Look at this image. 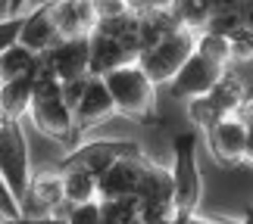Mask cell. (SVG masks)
Returning a JSON list of instances; mask_svg holds the SVG:
<instances>
[{
  "instance_id": "cell-13",
  "label": "cell",
  "mask_w": 253,
  "mask_h": 224,
  "mask_svg": "<svg viewBox=\"0 0 253 224\" xmlns=\"http://www.w3.org/2000/svg\"><path fill=\"white\" fill-rule=\"evenodd\" d=\"M207 143H210L212 156H216L222 165H238V162H244L247 131L241 128L231 115H225V119H219L212 128H207Z\"/></svg>"
},
{
  "instance_id": "cell-22",
  "label": "cell",
  "mask_w": 253,
  "mask_h": 224,
  "mask_svg": "<svg viewBox=\"0 0 253 224\" xmlns=\"http://www.w3.org/2000/svg\"><path fill=\"white\" fill-rule=\"evenodd\" d=\"M19 32H22V19H0V53L19 44Z\"/></svg>"
},
{
  "instance_id": "cell-32",
  "label": "cell",
  "mask_w": 253,
  "mask_h": 224,
  "mask_svg": "<svg viewBox=\"0 0 253 224\" xmlns=\"http://www.w3.org/2000/svg\"><path fill=\"white\" fill-rule=\"evenodd\" d=\"M0 224H6V218H3V215H0Z\"/></svg>"
},
{
  "instance_id": "cell-20",
  "label": "cell",
  "mask_w": 253,
  "mask_h": 224,
  "mask_svg": "<svg viewBox=\"0 0 253 224\" xmlns=\"http://www.w3.org/2000/svg\"><path fill=\"white\" fill-rule=\"evenodd\" d=\"M194 53H200L203 60H210V63H216L219 69H228V65H231V47H228V37H219V34L203 32V34H197Z\"/></svg>"
},
{
  "instance_id": "cell-9",
  "label": "cell",
  "mask_w": 253,
  "mask_h": 224,
  "mask_svg": "<svg viewBox=\"0 0 253 224\" xmlns=\"http://www.w3.org/2000/svg\"><path fill=\"white\" fill-rule=\"evenodd\" d=\"M225 72L228 69H219L216 63L203 60L200 53H194L178 69V75L169 81V91H172V96H178V100H200V96H207L212 87L222 81Z\"/></svg>"
},
{
  "instance_id": "cell-10",
  "label": "cell",
  "mask_w": 253,
  "mask_h": 224,
  "mask_svg": "<svg viewBox=\"0 0 253 224\" xmlns=\"http://www.w3.org/2000/svg\"><path fill=\"white\" fill-rule=\"evenodd\" d=\"M144 165H147L144 156L116 162L106 174L97 178V199H128V196H138V187H141V178H144Z\"/></svg>"
},
{
  "instance_id": "cell-12",
  "label": "cell",
  "mask_w": 253,
  "mask_h": 224,
  "mask_svg": "<svg viewBox=\"0 0 253 224\" xmlns=\"http://www.w3.org/2000/svg\"><path fill=\"white\" fill-rule=\"evenodd\" d=\"M113 112H116V106H113L110 91L103 87V81H100V78H87V81H84V91H82V100L72 109L75 134L94 128V125H100L103 119H110Z\"/></svg>"
},
{
  "instance_id": "cell-18",
  "label": "cell",
  "mask_w": 253,
  "mask_h": 224,
  "mask_svg": "<svg viewBox=\"0 0 253 224\" xmlns=\"http://www.w3.org/2000/svg\"><path fill=\"white\" fill-rule=\"evenodd\" d=\"M63 178V196L69 206H82V202H97V178L79 168L60 171Z\"/></svg>"
},
{
  "instance_id": "cell-25",
  "label": "cell",
  "mask_w": 253,
  "mask_h": 224,
  "mask_svg": "<svg viewBox=\"0 0 253 224\" xmlns=\"http://www.w3.org/2000/svg\"><path fill=\"white\" fill-rule=\"evenodd\" d=\"M172 224H212V218H203L197 212H191V215H175Z\"/></svg>"
},
{
  "instance_id": "cell-6",
  "label": "cell",
  "mask_w": 253,
  "mask_h": 224,
  "mask_svg": "<svg viewBox=\"0 0 253 224\" xmlns=\"http://www.w3.org/2000/svg\"><path fill=\"white\" fill-rule=\"evenodd\" d=\"M134 156H141V147L134 140H91V143H84V147H75L66 156L60 171L79 168V171H87V174H94V178H100L116 162L134 159Z\"/></svg>"
},
{
  "instance_id": "cell-26",
  "label": "cell",
  "mask_w": 253,
  "mask_h": 224,
  "mask_svg": "<svg viewBox=\"0 0 253 224\" xmlns=\"http://www.w3.org/2000/svg\"><path fill=\"white\" fill-rule=\"evenodd\" d=\"M241 9V19H244V25L250 28V34H253V0L250 3H244V6H238Z\"/></svg>"
},
{
  "instance_id": "cell-15",
  "label": "cell",
  "mask_w": 253,
  "mask_h": 224,
  "mask_svg": "<svg viewBox=\"0 0 253 224\" xmlns=\"http://www.w3.org/2000/svg\"><path fill=\"white\" fill-rule=\"evenodd\" d=\"M138 202L144 206H163V209H175L172 202V174L160 165L147 162L144 165V178H141V187H138Z\"/></svg>"
},
{
  "instance_id": "cell-19",
  "label": "cell",
  "mask_w": 253,
  "mask_h": 224,
  "mask_svg": "<svg viewBox=\"0 0 253 224\" xmlns=\"http://www.w3.org/2000/svg\"><path fill=\"white\" fill-rule=\"evenodd\" d=\"M100 224H141V202L128 199H100Z\"/></svg>"
},
{
  "instance_id": "cell-33",
  "label": "cell",
  "mask_w": 253,
  "mask_h": 224,
  "mask_svg": "<svg viewBox=\"0 0 253 224\" xmlns=\"http://www.w3.org/2000/svg\"><path fill=\"white\" fill-rule=\"evenodd\" d=\"M6 224H16V221H6Z\"/></svg>"
},
{
  "instance_id": "cell-23",
  "label": "cell",
  "mask_w": 253,
  "mask_h": 224,
  "mask_svg": "<svg viewBox=\"0 0 253 224\" xmlns=\"http://www.w3.org/2000/svg\"><path fill=\"white\" fill-rule=\"evenodd\" d=\"M0 215H3L6 221H19V218H22V209H19V202L13 199V193L6 190L3 178H0Z\"/></svg>"
},
{
  "instance_id": "cell-8",
  "label": "cell",
  "mask_w": 253,
  "mask_h": 224,
  "mask_svg": "<svg viewBox=\"0 0 253 224\" xmlns=\"http://www.w3.org/2000/svg\"><path fill=\"white\" fill-rule=\"evenodd\" d=\"M41 69L53 75L60 84L82 81L91 69V37H79V41H60L53 50L41 56Z\"/></svg>"
},
{
  "instance_id": "cell-17",
  "label": "cell",
  "mask_w": 253,
  "mask_h": 224,
  "mask_svg": "<svg viewBox=\"0 0 253 224\" xmlns=\"http://www.w3.org/2000/svg\"><path fill=\"white\" fill-rule=\"evenodd\" d=\"M38 65H41V56L25 50L22 44L9 47L6 53H0V84L3 81H16V78H35Z\"/></svg>"
},
{
  "instance_id": "cell-27",
  "label": "cell",
  "mask_w": 253,
  "mask_h": 224,
  "mask_svg": "<svg viewBox=\"0 0 253 224\" xmlns=\"http://www.w3.org/2000/svg\"><path fill=\"white\" fill-rule=\"evenodd\" d=\"M244 162L253 165V134H247V150H244Z\"/></svg>"
},
{
  "instance_id": "cell-16",
  "label": "cell",
  "mask_w": 253,
  "mask_h": 224,
  "mask_svg": "<svg viewBox=\"0 0 253 224\" xmlns=\"http://www.w3.org/2000/svg\"><path fill=\"white\" fill-rule=\"evenodd\" d=\"M35 96V78H16V81L0 84V112L9 122H19L28 112Z\"/></svg>"
},
{
  "instance_id": "cell-5",
  "label": "cell",
  "mask_w": 253,
  "mask_h": 224,
  "mask_svg": "<svg viewBox=\"0 0 253 224\" xmlns=\"http://www.w3.org/2000/svg\"><path fill=\"white\" fill-rule=\"evenodd\" d=\"M194 44H197V32L178 28V32L166 34L160 44H153L150 50H144L138 56V65H141V72L147 75L153 84L172 81L181 65L194 56Z\"/></svg>"
},
{
  "instance_id": "cell-2",
  "label": "cell",
  "mask_w": 253,
  "mask_h": 224,
  "mask_svg": "<svg viewBox=\"0 0 253 224\" xmlns=\"http://www.w3.org/2000/svg\"><path fill=\"white\" fill-rule=\"evenodd\" d=\"M100 81H103L106 91H110V100L116 106V112L131 115V119H150L153 115V106H157V84L141 72L138 63L106 72Z\"/></svg>"
},
{
  "instance_id": "cell-21",
  "label": "cell",
  "mask_w": 253,
  "mask_h": 224,
  "mask_svg": "<svg viewBox=\"0 0 253 224\" xmlns=\"http://www.w3.org/2000/svg\"><path fill=\"white\" fill-rule=\"evenodd\" d=\"M63 221L66 224H100V199L97 202H82V206H69Z\"/></svg>"
},
{
  "instance_id": "cell-28",
  "label": "cell",
  "mask_w": 253,
  "mask_h": 224,
  "mask_svg": "<svg viewBox=\"0 0 253 224\" xmlns=\"http://www.w3.org/2000/svg\"><path fill=\"white\" fill-rule=\"evenodd\" d=\"M212 224H241V221H235V218H212Z\"/></svg>"
},
{
  "instance_id": "cell-14",
  "label": "cell",
  "mask_w": 253,
  "mask_h": 224,
  "mask_svg": "<svg viewBox=\"0 0 253 224\" xmlns=\"http://www.w3.org/2000/svg\"><path fill=\"white\" fill-rule=\"evenodd\" d=\"M19 44H22L25 50L38 53V56H44L47 50H53V47L60 44V34H56V25H53V13H50V3L35 6L32 13L22 19Z\"/></svg>"
},
{
  "instance_id": "cell-7",
  "label": "cell",
  "mask_w": 253,
  "mask_h": 224,
  "mask_svg": "<svg viewBox=\"0 0 253 224\" xmlns=\"http://www.w3.org/2000/svg\"><path fill=\"white\" fill-rule=\"evenodd\" d=\"M19 209H22V218H32V221H44V218L63 221L66 209H69V202L63 196V178L56 171H44L38 178H32Z\"/></svg>"
},
{
  "instance_id": "cell-11",
  "label": "cell",
  "mask_w": 253,
  "mask_h": 224,
  "mask_svg": "<svg viewBox=\"0 0 253 224\" xmlns=\"http://www.w3.org/2000/svg\"><path fill=\"white\" fill-rule=\"evenodd\" d=\"M50 13H53L60 41H79V37H91L97 32V13H94V3H87V0L50 3Z\"/></svg>"
},
{
  "instance_id": "cell-3",
  "label": "cell",
  "mask_w": 253,
  "mask_h": 224,
  "mask_svg": "<svg viewBox=\"0 0 253 224\" xmlns=\"http://www.w3.org/2000/svg\"><path fill=\"white\" fill-rule=\"evenodd\" d=\"M175 165H172V202L175 215H191L200 206V168H197V134L184 131L172 143Z\"/></svg>"
},
{
  "instance_id": "cell-30",
  "label": "cell",
  "mask_w": 253,
  "mask_h": 224,
  "mask_svg": "<svg viewBox=\"0 0 253 224\" xmlns=\"http://www.w3.org/2000/svg\"><path fill=\"white\" fill-rule=\"evenodd\" d=\"M16 224H44V221H32V218H19Z\"/></svg>"
},
{
  "instance_id": "cell-29",
  "label": "cell",
  "mask_w": 253,
  "mask_h": 224,
  "mask_svg": "<svg viewBox=\"0 0 253 224\" xmlns=\"http://www.w3.org/2000/svg\"><path fill=\"white\" fill-rule=\"evenodd\" d=\"M241 224H253V209H247V212H244V221H241Z\"/></svg>"
},
{
  "instance_id": "cell-4",
  "label": "cell",
  "mask_w": 253,
  "mask_h": 224,
  "mask_svg": "<svg viewBox=\"0 0 253 224\" xmlns=\"http://www.w3.org/2000/svg\"><path fill=\"white\" fill-rule=\"evenodd\" d=\"M0 178L13 199L22 206L28 184H32V162H28V140L19 122H3L0 125Z\"/></svg>"
},
{
  "instance_id": "cell-1",
  "label": "cell",
  "mask_w": 253,
  "mask_h": 224,
  "mask_svg": "<svg viewBox=\"0 0 253 224\" xmlns=\"http://www.w3.org/2000/svg\"><path fill=\"white\" fill-rule=\"evenodd\" d=\"M28 115L38 125V131H44L47 137L60 143H72L79 137L75 122H72V109L63 100L60 81L53 75H47L41 65H38V75H35V96H32V106H28Z\"/></svg>"
},
{
  "instance_id": "cell-31",
  "label": "cell",
  "mask_w": 253,
  "mask_h": 224,
  "mask_svg": "<svg viewBox=\"0 0 253 224\" xmlns=\"http://www.w3.org/2000/svg\"><path fill=\"white\" fill-rule=\"evenodd\" d=\"M44 224H66V221H60V218H44Z\"/></svg>"
},
{
  "instance_id": "cell-24",
  "label": "cell",
  "mask_w": 253,
  "mask_h": 224,
  "mask_svg": "<svg viewBox=\"0 0 253 224\" xmlns=\"http://www.w3.org/2000/svg\"><path fill=\"white\" fill-rule=\"evenodd\" d=\"M231 119H235L247 134H253V94H247L244 100H241V106L231 112Z\"/></svg>"
}]
</instances>
